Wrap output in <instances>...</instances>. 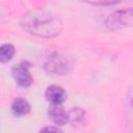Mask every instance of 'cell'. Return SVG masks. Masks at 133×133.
<instances>
[{
    "label": "cell",
    "mask_w": 133,
    "mask_h": 133,
    "mask_svg": "<svg viewBox=\"0 0 133 133\" xmlns=\"http://www.w3.org/2000/svg\"><path fill=\"white\" fill-rule=\"evenodd\" d=\"M22 27L25 31L39 37H54L62 30L60 19L50 12L34 11L24 17Z\"/></svg>",
    "instance_id": "obj_1"
},
{
    "label": "cell",
    "mask_w": 133,
    "mask_h": 133,
    "mask_svg": "<svg viewBox=\"0 0 133 133\" xmlns=\"http://www.w3.org/2000/svg\"><path fill=\"white\" fill-rule=\"evenodd\" d=\"M44 68L47 73L52 75H66L73 69L72 59L60 52H53L46 59Z\"/></svg>",
    "instance_id": "obj_2"
},
{
    "label": "cell",
    "mask_w": 133,
    "mask_h": 133,
    "mask_svg": "<svg viewBox=\"0 0 133 133\" xmlns=\"http://www.w3.org/2000/svg\"><path fill=\"white\" fill-rule=\"evenodd\" d=\"M133 22V8L123 9L113 12L106 20V27L110 30H116Z\"/></svg>",
    "instance_id": "obj_3"
},
{
    "label": "cell",
    "mask_w": 133,
    "mask_h": 133,
    "mask_svg": "<svg viewBox=\"0 0 133 133\" xmlns=\"http://www.w3.org/2000/svg\"><path fill=\"white\" fill-rule=\"evenodd\" d=\"M29 63L27 61H21L19 64L12 68L11 74L17 82V84L21 87H28L32 84V76L29 72Z\"/></svg>",
    "instance_id": "obj_4"
},
{
    "label": "cell",
    "mask_w": 133,
    "mask_h": 133,
    "mask_svg": "<svg viewBox=\"0 0 133 133\" xmlns=\"http://www.w3.org/2000/svg\"><path fill=\"white\" fill-rule=\"evenodd\" d=\"M48 115L57 126H63L68 123V112L63 109L61 104H51L48 108Z\"/></svg>",
    "instance_id": "obj_5"
},
{
    "label": "cell",
    "mask_w": 133,
    "mask_h": 133,
    "mask_svg": "<svg viewBox=\"0 0 133 133\" xmlns=\"http://www.w3.org/2000/svg\"><path fill=\"white\" fill-rule=\"evenodd\" d=\"M45 98L51 104H62L66 99L65 90L58 85H50L45 91Z\"/></svg>",
    "instance_id": "obj_6"
},
{
    "label": "cell",
    "mask_w": 133,
    "mask_h": 133,
    "mask_svg": "<svg viewBox=\"0 0 133 133\" xmlns=\"http://www.w3.org/2000/svg\"><path fill=\"white\" fill-rule=\"evenodd\" d=\"M31 110L30 104L24 98H17L11 103V112L16 116H25Z\"/></svg>",
    "instance_id": "obj_7"
},
{
    "label": "cell",
    "mask_w": 133,
    "mask_h": 133,
    "mask_svg": "<svg viewBox=\"0 0 133 133\" xmlns=\"http://www.w3.org/2000/svg\"><path fill=\"white\" fill-rule=\"evenodd\" d=\"M84 110L79 107H74L68 112V122L71 123L73 126L81 125L84 122Z\"/></svg>",
    "instance_id": "obj_8"
},
{
    "label": "cell",
    "mask_w": 133,
    "mask_h": 133,
    "mask_svg": "<svg viewBox=\"0 0 133 133\" xmlns=\"http://www.w3.org/2000/svg\"><path fill=\"white\" fill-rule=\"evenodd\" d=\"M15 47L11 44H3L0 48V60L1 62H7L9 61L12 56L15 55Z\"/></svg>",
    "instance_id": "obj_9"
},
{
    "label": "cell",
    "mask_w": 133,
    "mask_h": 133,
    "mask_svg": "<svg viewBox=\"0 0 133 133\" xmlns=\"http://www.w3.org/2000/svg\"><path fill=\"white\" fill-rule=\"evenodd\" d=\"M91 4H98V5H107V4H113L115 2H118L121 0H82Z\"/></svg>",
    "instance_id": "obj_10"
},
{
    "label": "cell",
    "mask_w": 133,
    "mask_h": 133,
    "mask_svg": "<svg viewBox=\"0 0 133 133\" xmlns=\"http://www.w3.org/2000/svg\"><path fill=\"white\" fill-rule=\"evenodd\" d=\"M41 131H54V132H59V131H61L58 127H45V128H43Z\"/></svg>",
    "instance_id": "obj_11"
}]
</instances>
